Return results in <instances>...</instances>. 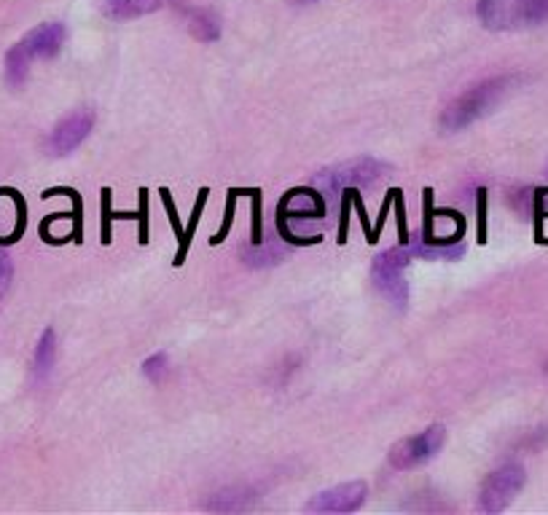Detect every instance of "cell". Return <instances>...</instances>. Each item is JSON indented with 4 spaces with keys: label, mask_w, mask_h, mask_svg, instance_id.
Returning a JSON list of instances; mask_svg holds the SVG:
<instances>
[{
    "label": "cell",
    "mask_w": 548,
    "mask_h": 515,
    "mask_svg": "<svg viewBox=\"0 0 548 515\" xmlns=\"http://www.w3.org/2000/svg\"><path fill=\"white\" fill-rule=\"evenodd\" d=\"M519 83V75H497V78H486L476 86H470L468 91H463L457 100H452L444 113H441V132H463L466 127L476 124L478 119H484L514 86Z\"/></svg>",
    "instance_id": "obj_1"
},
{
    "label": "cell",
    "mask_w": 548,
    "mask_h": 515,
    "mask_svg": "<svg viewBox=\"0 0 548 515\" xmlns=\"http://www.w3.org/2000/svg\"><path fill=\"white\" fill-rule=\"evenodd\" d=\"M65 35H68L65 24H60V22H46V24H38L35 30H30L5 54V81L14 89H19L27 81L30 65L35 60H52L62 52Z\"/></svg>",
    "instance_id": "obj_2"
},
{
    "label": "cell",
    "mask_w": 548,
    "mask_h": 515,
    "mask_svg": "<svg viewBox=\"0 0 548 515\" xmlns=\"http://www.w3.org/2000/svg\"><path fill=\"white\" fill-rule=\"evenodd\" d=\"M478 19L489 30H516L548 19V0H478Z\"/></svg>",
    "instance_id": "obj_3"
},
{
    "label": "cell",
    "mask_w": 548,
    "mask_h": 515,
    "mask_svg": "<svg viewBox=\"0 0 548 515\" xmlns=\"http://www.w3.org/2000/svg\"><path fill=\"white\" fill-rule=\"evenodd\" d=\"M385 172H390V164H385L374 156H358V158L322 169L317 175V186L331 194L344 191V188H366V186L377 183L380 177H385Z\"/></svg>",
    "instance_id": "obj_4"
},
{
    "label": "cell",
    "mask_w": 548,
    "mask_h": 515,
    "mask_svg": "<svg viewBox=\"0 0 548 515\" xmlns=\"http://www.w3.org/2000/svg\"><path fill=\"white\" fill-rule=\"evenodd\" d=\"M411 250L409 247H390L382 255L374 258L371 280L374 288L390 300L395 309H406L409 303V282H406V266H409Z\"/></svg>",
    "instance_id": "obj_5"
},
{
    "label": "cell",
    "mask_w": 548,
    "mask_h": 515,
    "mask_svg": "<svg viewBox=\"0 0 548 515\" xmlns=\"http://www.w3.org/2000/svg\"><path fill=\"white\" fill-rule=\"evenodd\" d=\"M524 481H527V472L522 464L516 462H508L503 467H497L481 486V494H478V508L481 513H500L511 505V500L524 489Z\"/></svg>",
    "instance_id": "obj_6"
},
{
    "label": "cell",
    "mask_w": 548,
    "mask_h": 515,
    "mask_svg": "<svg viewBox=\"0 0 548 515\" xmlns=\"http://www.w3.org/2000/svg\"><path fill=\"white\" fill-rule=\"evenodd\" d=\"M447 443V430L441 424L428 427L425 433H417L411 438H403L390 448V464L395 470H414L425 462H430L441 445Z\"/></svg>",
    "instance_id": "obj_7"
},
{
    "label": "cell",
    "mask_w": 548,
    "mask_h": 515,
    "mask_svg": "<svg viewBox=\"0 0 548 515\" xmlns=\"http://www.w3.org/2000/svg\"><path fill=\"white\" fill-rule=\"evenodd\" d=\"M369 486L363 481H350V483H339L331 486L320 494H314L307 502V513L320 515H336V513H355L363 502H366Z\"/></svg>",
    "instance_id": "obj_8"
},
{
    "label": "cell",
    "mask_w": 548,
    "mask_h": 515,
    "mask_svg": "<svg viewBox=\"0 0 548 515\" xmlns=\"http://www.w3.org/2000/svg\"><path fill=\"white\" fill-rule=\"evenodd\" d=\"M91 127H94V113H91V110H76V113H71L68 119H62V121L52 129L49 143H46V146H49V153H52V156H68V153H73V150L89 138Z\"/></svg>",
    "instance_id": "obj_9"
},
{
    "label": "cell",
    "mask_w": 548,
    "mask_h": 515,
    "mask_svg": "<svg viewBox=\"0 0 548 515\" xmlns=\"http://www.w3.org/2000/svg\"><path fill=\"white\" fill-rule=\"evenodd\" d=\"M325 215L322 196L312 188H296L288 191L283 205H280V221H317Z\"/></svg>",
    "instance_id": "obj_10"
},
{
    "label": "cell",
    "mask_w": 548,
    "mask_h": 515,
    "mask_svg": "<svg viewBox=\"0 0 548 515\" xmlns=\"http://www.w3.org/2000/svg\"><path fill=\"white\" fill-rule=\"evenodd\" d=\"M178 8H180V14L188 19V30H191V35H194L197 41L210 43V41H218V38H221V19H218L213 11H207V8H194V5H183V3H178Z\"/></svg>",
    "instance_id": "obj_11"
},
{
    "label": "cell",
    "mask_w": 548,
    "mask_h": 515,
    "mask_svg": "<svg viewBox=\"0 0 548 515\" xmlns=\"http://www.w3.org/2000/svg\"><path fill=\"white\" fill-rule=\"evenodd\" d=\"M255 500V491L250 486H229L218 494H213L205 505V510H213V513H239V510H247Z\"/></svg>",
    "instance_id": "obj_12"
},
{
    "label": "cell",
    "mask_w": 548,
    "mask_h": 515,
    "mask_svg": "<svg viewBox=\"0 0 548 515\" xmlns=\"http://www.w3.org/2000/svg\"><path fill=\"white\" fill-rule=\"evenodd\" d=\"M161 8V0H102V11L113 22L138 19Z\"/></svg>",
    "instance_id": "obj_13"
},
{
    "label": "cell",
    "mask_w": 548,
    "mask_h": 515,
    "mask_svg": "<svg viewBox=\"0 0 548 515\" xmlns=\"http://www.w3.org/2000/svg\"><path fill=\"white\" fill-rule=\"evenodd\" d=\"M54 360H57V333L54 328H46L35 344V355H33V370L38 378H46L52 368H54Z\"/></svg>",
    "instance_id": "obj_14"
},
{
    "label": "cell",
    "mask_w": 548,
    "mask_h": 515,
    "mask_svg": "<svg viewBox=\"0 0 548 515\" xmlns=\"http://www.w3.org/2000/svg\"><path fill=\"white\" fill-rule=\"evenodd\" d=\"M205 202H207V188L199 191V199H197L194 215H191V225L183 231V239H180V247H178V255H175V266H183V263H186V253H188L191 236H194V231H197V225H199V215H202V210H205Z\"/></svg>",
    "instance_id": "obj_15"
},
{
    "label": "cell",
    "mask_w": 548,
    "mask_h": 515,
    "mask_svg": "<svg viewBox=\"0 0 548 515\" xmlns=\"http://www.w3.org/2000/svg\"><path fill=\"white\" fill-rule=\"evenodd\" d=\"M167 366H169L167 355H164V352H157V355H151V358L143 363V376H146L149 381H161V378L167 376Z\"/></svg>",
    "instance_id": "obj_16"
},
{
    "label": "cell",
    "mask_w": 548,
    "mask_h": 515,
    "mask_svg": "<svg viewBox=\"0 0 548 515\" xmlns=\"http://www.w3.org/2000/svg\"><path fill=\"white\" fill-rule=\"evenodd\" d=\"M138 221H140V244H146V242H149V194H146V191H140Z\"/></svg>",
    "instance_id": "obj_17"
},
{
    "label": "cell",
    "mask_w": 548,
    "mask_h": 515,
    "mask_svg": "<svg viewBox=\"0 0 548 515\" xmlns=\"http://www.w3.org/2000/svg\"><path fill=\"white\" fill-rule=\"evenodd\" d=\"M235 199H236V194H229V202H226V221H224V225H221L218 236L213 239V244H221V242H224V236L229 234V225H232V215H235Z\"/></svg>",
    "instance_id": "obj_18"
}]
</instances>
